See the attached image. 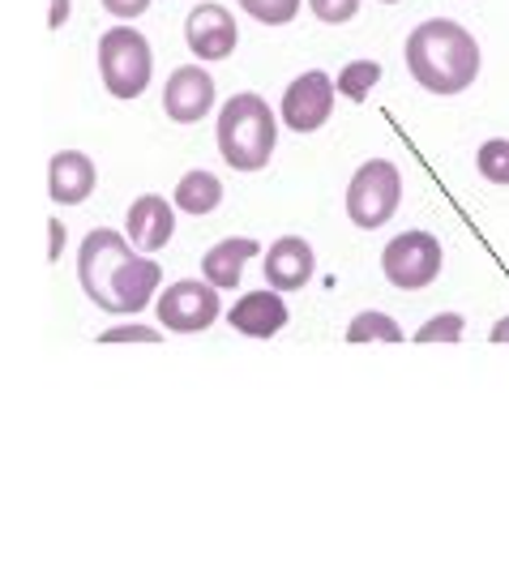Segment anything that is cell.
I'll use <instances>...</instances> for the list:
<instances>
[{
	"label": "cell",
	"instance_id": "cell-1",
	"mask_svg": "<svg viewBox=\"0 0 509 569\" xmlns=\"http://www.w3.org/2000/svg\"><path fill=\"white\" fill-rule=\"evenodd\" d=\"M78 279L94 309L112 317H138L142 309H150L154 291L163 283V270L154 257L133 249L129 236L94 228L78 249Z\"/></svg>",
	"mask_w": 509,
	"mask_h": 569
},
{
	"label": "cell",
	"instance_id": "cell-2",
	"mask_svg": "<svg viewBox=\"0 0 509 569\" xmlns=\"http://www.w3.org/2000/svg\"><path fill=\"white\" fill-rule=\"evenodd\" d=\"M407 69L432 94H462L480 78V43L450 18H428L407 34Z\"/></svg>",
	"mask_w": 509,
	"mask_h": 569
},
{
	"label": "cell",
	"instance_id": "cell-3",
	"mask_svg": "<svg viewBox=\"0 0 509 569\" xmlns=\"http://www.w3.org/2000/svg\"><path fill=\"white\" fill-rule=\"evenodd\" d=\"M214 138H219V154L231 171H261L279 146V120L261 94L240 90L223 103Z\"/></svg>",
	"mask_w": 509,
	"mask_h": 569
},
{
	"label": "cell",
	"instance_id": "cell-4",
	"mask_svg": "<svg viewBox=\"0 0 509 569\" xmlns=\"http://www.w3.org/2000/svg\"><path fill=\"white\" fill-rule=\"evenodd\" d=\"M154 73V52L146 34L133 27H112L99 34V78L108 86L112 99H142Z\"/></svg>",
	"mask_w": 509,
	"mask_h": 569
},
{
	"label": "cell",
	"instance_id": "cell-5",
	"mask_svg": "<svg viewBox=\"0 0 509 569\" xmlns=\"http://www.w3.org/2000/svg\"><path fill=\"white\" fill-rule=\"evenodd\" d=\"M398 201H402V171L390 159L360 163V171L347 184V214H351L356 228L365 231L386 228L398 214Z\"/></svg>",
	"mask_w": 509,
	"mask_h": 569
},
{
	"label": "cell",
	"instance_id": "cell-6",
	"mask_svg": "<svg viewBox=\"0 0 509 569\" xmlns=\"http://www.w3.org/2000/svg\"><path fill=\"white\" fill-rule=\"evenodd\" d=\"M154 313H159L163 330H171V335H198V330H210V326L223 317L219 287L206 283V279H180V283H171L168 291H159Z\"/></svg>",
	"mask_w": 509,
	"mask_h": 569
},
{
	"label": "cell",
	"instance_id": "cell-7",
	"mask_svg": "<svg viewBox=\"0 0 509 569\" xmlns=\"http://www.w3.org/2000/svg\"><path fill=\"white\" fill-rule=\"evenodd\" d=\"M381 270L398 291H420L441 274V240L428 231H402L386 244Z\"/></svg>",
	"mask_w": 509,
	"mask_h": 569
},
{
	"label": "cell",
	"instance_id": "cell-8",
	"mask_svg": "<svg viewBox=\"0 0 509 569\" xmlns=\"http://www.w3.org/2000/svg\"><path fill=\"white\" fill-rule=\"evenodd\" d=\"M330 112H335V82L321 69L300 73L283 90V124L291 133H317L330 120Z\"/></svg>",
	"mask_w": 509,
	"mask_h": 569
},
{
	"label": "cell",
	"instance_id": "cell-9",
	"mask_svg": "<svg viewBox=\"0 0 509 569\" xmlns=\"http://www.w3.org/2000/svg\"><path fill=\"white\" fill-rule=\"evenodd\" d=\"M184 43H189V52L198 60L214 64V60H227L236 52L240 27H236V18L227 13L223 4H198L184 18Z\"/></svg>",
	"mask_w": 509,
	"mask_h": 569
},
{
	"label": "cell",
	"instance_id": "cell-10",
	"mask_svg": "<svg viewBox=\"0 0 509 569\" xmlns=\"http://www.w3.org/2000/svg\"><path fill=\"white\" fill-rule=\"evenodd\" d=\"M214 108V78L201 64H180L163 86V112L176 124H198Z\"/></svg>",
	"mask_w": 509,
	"mask_h": 569
},
{
	"label": "cell",
	"instance_id": "cell-11",
	"mask_svg": "<svg viewBox=\"0 0 509 569\" xmlns=\"http://www.w3.org/2000/svg\"><path fill=\"white\" fill-rule=\"evenodd\" d=\"M171 231H176V206H168V198L146 193V198H138L133 206H129L124 236L133 240V249L159 253V249H168Z\"/></svg>",
	"mask_w": 509,
	"mask_h": 569
},
{
	"label": "cell",
	"instance_id": "cell-12",
	"mask_svg": "<svg viewBox=\"0 0 509 569\" xmlns=\"http://www.w3.org/2000/svg\"><path fill=\"white\" fill-rule=\"evenodd\" d=\"M231 330L249 335V339H270L287 326V305L275 287H261V291H244L236 300V309H227Z\"/></svg>",
	"mask_w": 509,
	"mask_h": 569
},
{
	"label": "cell",
	"instance_id": "cell-13",
	"mask_svg": "<svg viewBox=\"0 0 509 569\" xmlns=\"http://www.w3.org/2000/svg\"><path fill=\"white\" fill-rule=\"evenodd\" d=\"M99 184V171L82 150H60L48 163V193L57 206H82Z\"/></svg>",
	"mask_w": 509,
	"mask_h": 569
},
{
	"label": "cell",
	"instance_id": "cell-14",
	"mask_svg": "<svg viewBox=\"0 0 509 569\" xmlns=\"http://www.w3.org/2000/svg\"><path fill=\"white\" fill-rule=\"evenodd\" d=\"M312 266H317V257H312L309 240L283 236L266 253V283L275 287V291H300L312 279Z\"/></svg>",
	"mask_w": 509,
	"mask_h": 569
},
{
	"label": "cell",
	"instance_id": "cell-15",
	"mask_svg": "<svg viewBox=\"0 0 509 569\" xmlns=\"http://www.w3.org/2000/svg\"><path fill=\"white\" fill-rule=\"evenodd\" d=\"M249 257H257V240H249V236L219 240L214 249H206V257H201V279L214 287H236Z\"/></svg>",
	"mask_w": 509,
	"mask_h": 569
},
{
	"label": "cell",
	"instance_id": "cell-16",
	"mask_svg": "<svg viewBox=\"0 0 509 569\" xmlns=\"http://www.w3.org/2000/svg\"><path fill=\"white\" fill-rule=\"evenodd\" d=\"M219 201H223V180L206 168L184 171L176 193H171V206L184 214H210V210H219Z\"/></svg>",
	"mask_w": 509,
	"mask_h": 569
},
{
	"label": "cell",
	"instance_id": "cell-17",
	"mask_svg": "<svg viewBox=\"0 0 509 569\" xmlns=\"http://www.w3.org/2000/svg\"><path fill=\"white\" fill-rule=\"evenodd\" d=\"M347 342H402V330H398V321L390 313H377V309H368L360 313L351 326H347Z\"/></svg>",
	"mask_w": 509,
	"mask_h": 569
},
{
	"label": "cell",
	"instance_id": "cell-18",
	"mask_svg": "<svg viewBox=\"0 0 509 569\" xmlns=\"http://www.w3.org/2000/svg\"><path fill=\"white\" fill-rule=\"evenodd\" d=\"M377 82H381V64L377 60H351L347 69H339V94L351 99V103H365Z\"/></svg>",
	"mask_w": 509,
	"mask_h": 569
},
{
	"label": "cell",
	"instance_id": "cell-19",
	"mask_svg": "<svg viewBox=\"0 0 509 569\" xmlns=\"http://www.w3.org/2000/svg\"><path fill=\"white\" fill-rule=\"evenodd\" d=\"M476 168L488 184H509V138H488L476 150Z\"/></svg>",
	"mask_w": 509,
	"mask_h": 569
},
{
	"label": "cell",
	"instance_id": "cell-20",
	"mask_svg": "<svg viewBox=\"0 0 509 569\" xmlns=\"http://www.w3.org/2000/svg\"><path fill=\"white\" fill-rule=\"evenodd\" d=\"M240 9L266 27H287L300 13V0H240Z\"/></svg>",
	"mask_w": 509,
	"mask_h": 569
},
{
	"label": "cell",
	"instance_id": "cell-21",
	"mask_svg": "<svg viewBox=\"0 0 509 569\" xmlns=\"http://www.w3.org/2000/svg\"><path fill=\"white\" fill-rule=\"evenodd\" d=\"M462 313H437L416 330V342H462Z\"/></svg>",
	"mask_w": 509,
	"mask_h": 569
},
{
	"label": "cell",
	"instance_id": "cell-22",
	"mask_svg": "<svg viewBox=\"0 0 509 569\" xmlns=\"http://www.w3.org/2000/svg\"><path fill=\"white\" fill-rule=\"evenodd\" d=\"M309 9L321 18V22L342 27V22H351V18L360 13V0H309Z\"/></svg>",
	"mask_w": 509,
	"mask_h": 569
},
{
	"label": "cell",
	"instance_id": "cell-23",
	"mask_svg": "<svg viewBox=\"0 0 509 569\" xmlns=\"http://www.w3.org/2000/svg\"><path fill=\"white\" fill-rule=\"evenodd\" d=\"M99 342H103V347H112V342H163V335H159L154 326H138V321H129V326H112V330H103Z\"/></svg>",
	"mask_w": 509,
	"mask_h": 569
},
{
	"label": "cell",
	"instance_id": "cell-24",
	"mask_svg": "<svg viewBox=\"0 0 509 569\" xmlns=\"http://www.w3.org/2000/svg\"><path fill=\"white\" fill-rule=\"evenodd\" d=\"M103 9L112 18H142L146 9H150V0H103Z\"/></svg>",
	"mask_w": 509,
	"mask_h": 569
},
{
	"label": "cell",
	"instance_id": "cell-25",
	"mask_svg": "<svg viewBox=\"0 0 509 569\" xmlns=\"http://www.w3.org/2000/svg\"><path fill=\"white\" fill-rule=\"evenodd\" d=\"M48 231H52V244H48V261H60V249H64V223H60V219H48Z\"/></svg>",
	"mask_w": 509,
	"mask_h": 569
},
{
	"label": "cell",
	"instance_id": "cell-26",
	"mask_svg": "<svg viewBox=\"0 0 509 569\" xmlns=\"http://www.w3.org/2000/svg\"><path fill=\"white\" fill-rule=\"evenodd\" d=\"M69 9H73L69 0H52V13H48V27H52V30L64 27V22H69Z\"/></svg>",
	"mask_w": 509,
	"mask_h": 569
},
{
	"label": "cell",
	"instance_id": "cell-27",
	"mask_svg": "<svg viewBox=\"0 0 509 569\" xmlns=\"http://www.w3.org/2000/svg\"><path fill=\"white\" fill-rule=\"evenodd\" d=\"M492 342H501V347L509 342V317H501V321L492 326Z\"/></svg>",
	"mask_w": 509,
	"mask_h": 569
},
{
	"label": "cell",
	"instance_id": "cell-28",
	"mask_svg": "<svg viewBox=\"0 0 509 569\" xmlns=\"http://www.w3.org/2000/svg\"><path fill=\"white\" fill-rule=\"evenodd\" d=\"M386 4H398V0H386Z\"/></svg>",
	"mask_w": 509,
	"mask_h": 569
}]
</instances>
